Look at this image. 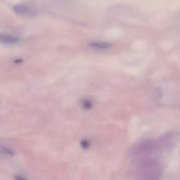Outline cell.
Masks as SVG:
<instances>
[{
  "instance_id": "cell-1",
  "label": "cell",
  "mask_w": 180,
  "mask_h": 180,
  "mask_svg": "<svg viewBox=\"0 0 180 180\" xmlns=\"http://www.w3.org/2000/svg\"><path fill=\"white\" fill-rule=\"evenodd\" d=\"M13 11L17 14L23 16H32L34 15L35 11L30 6L26 5H16L13 7Z\"/></svg>"
},
{
  "instance_id": "cell-2",
  "label": "cell",
  "mask_w": 180,
  "mask_h": 180,
  "mask_svg": "<svg viewBox=\"0 0 180 180\" xmlns=\"http://www.w3.org/2000/svg\"><path fill=\"white\" fill-rule=\"evenodd\" d=\"M18 37L11 36V35H1V42L5 44H15L19 42Z\"/></svg>"
},
{
  "instance_id": "cell-3",
  "label": "cell",
  "mask_w": 180,
  "mask_h": 180,
  "mask_svg": "<svg viewBox=\"0 0 180 180\" xmlns=\"http://www.w3.org/2000/svg\"><path fill=\"white\" fill-rule=\"evenodd\" d=\"M90 46L93 47L94 49H106L109 48L111 47V44L108 42H92L90 44Z\"/></svg>"
},
{
  "instance_id": "cell-4",
  "label": "cell",
  "mask_w": 180,
  "mask_h": 180,
  "mask_svg": "<svg viewBox=\"0 0 180 180\" xmlns=\"http://www.w3.org/2000/svg\"><path fill=\"white\" fill-rule=\"evenodd\" d=\"M89 143L87 140H84L82 141V146L83 148H87L89 147Z\"/></svg>"
},
{
  "instance_id": "cell-5",
  "label": "cell",
  "mask_w": 180,
  "mask_h": 180,
  "mask_svg": "<svg viewBox=\"0 0 180 180\" xmlns=\"http://www.w3.org/2000/svg\"><path fill=\"white\" fill-rule=\"evenodd\" d=\"M15 179H16V180H28V179H26L25 177L20 176V175H17V176H16Z\"/></svg>"
}]
</instances>
